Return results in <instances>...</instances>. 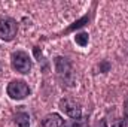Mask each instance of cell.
I'll use <instances>...</instances> for the list:
<instances>
[{"label": "cell", "instance_id": "1", "mask_svg": "<svg viewBox=\"0 0 128 127\" xmlns=\"http://www.w3.org/2000/svg\"><path fill=\"white\" fill-rule=\"evenodd\" d=\"M55 70H57V75L60 78V81L63 82V85H73L74 84V75H73V69H72V64L67 58L64 57H57L55 58Z\"/></svg>", "mask_w": 128, "mask_h": 127}, {"label": "cell", "instance_id": "2", "mask_svg": "<svg viewBox=\"0 0 128 127\" xmlns=\"http://www.w3.org/2000/svg\"><path fill=\"white\" fill-rule=\"evenodd\" d=\"M18 32L16 21L10 17H0V39L2 40H12Z\"/></svg>", "mask_w": 128, "mask_h": 127}, {"label": "cell", "instance_id": "3", "mask_svg": "<svg viewBox=\"0 0 128 127\" xmlns=\"http://www.w3.org/2000/svg\"><path fill=\"white\" fill-rule=\"evenodd\" d=\"M28 94H30V87L24 81L15 79L8 85V96L14 100H22Z\"/></svg>", "mask_w": 128, "mask_h": 127}, {"label": "cell", "instance_id": "4", "mask_svg": "<svg viewBox=\"0 0 128 127\" xmlns=\"http://www.w3.org/2000/svg\"><path fill=\"white\" fill-rule=\"evenodd\" d=\"M10 63H12V67L20 72V73H28L30 69H32V60L30 57L22 52V51H16L12 54V58H10Z\"/></svg>", "mask_w": 128, "mask_h": 127}, {"label": "cell", "instance_id": "5", "mask_svg": "<svg viewBox=\"0 0 128 127\" xmlns=\"http://www.w3.org/2000/svg\"><path fill=\"white\" fill-rule=\"evenodd\" d=\"M60 109L63 111L64 114H67L70 118L73 120H79L80 115H82V109H80V105L73 100V99H68L66 97L63 100H60Z\"/></svg>", "mask_w": 128, "mask_h": 127}, {"label": "cell", "instance_id": "6", "mask_svg": "<svg viewBox=\"0 0 128 127\" xmlns=\"http://www.w3.org/2000/svg\"><path fill=\"white\" fill-rule=\"evenodd\" d=\"M64 121L58 114H49L42 120V126L43 127H63Z\"/></svg>", "mask_w": 128, "mask_h": 127}, {"label": "cell", "instance_id": "7", "mask_svg": "<svg viewBox=\"0 0 128 127\" xmlns=\"http://www.w3.org/2000/svg\"><path fill=\"white\" fill-rule=\"evenodd\" d=\"M14 121L18 127H30V117L26 112H18L14 117Z\"/></svg>", "mask_w": 128, "mask_h": 127}, {"label": "cell", "instance_id": "8", "mask_svg": "<svg viewBox=\"0 0 128 127\" xmlns=\"http://www.w3.org/2000/svg\"><path fill=\"white\" fill-rule=\"evenodd\" d=\"M74 40H76L78 45H80V46H86V45H88V40H90L88 33H79V34H76V36H74Z\"/></svg>", "mask_w": 128, "mask_h": 127}, {"label": "cell", "instance_id": "9", "mask_svg": "<svg viewBox=\"0 0 128 127\" xmlns=\"http://www.w3.org/2000/svg\"><path fill=\"white\" fill-rule=\"evenodd\" d=\"M88 20H90V17H84L82 20H79V21H76V23H74L73 26H70V27L67 29V32H73L74 29H79V27H82V26H84V24H85V23H86Z\"/></svg>", "mask_w": 128, "mask_h": 127}, {"label": "cell", "instance_id": "10", "mask_svg": "<svg viewBox=\"0 0 128 127\" xmlns=\"http://www.w3.org/2000/svg\"><path fill=\"white\" fill-rule=\"evenodd\" d=\"M63 127H82V121L80 120H72L68 123H64Z\"/></svg>", "mask_w": 128, "mask_h": 127}, {"label": "cell", "instance_id": "11", "mask_svg": "<svg viewBox=\"0 0 128 127\" xmlns=\"http://www.w3.org/2000/svg\"><path fill=\"white\" fill-rule=\"evenodd\" d=\"M112 127H128V123H127V120H118Z\"/></svg>", "mask_w": 128, "mask_h": 127}, {"label": "cell", "instance_id": "12", "mask_svg": "<svg viewBox=\"0 0 128 127\" xmlns=\"http://www.w3.org/2000/svg\"><path fill=\"white\" fill-rule=\"evenodd\" d=\"M96 127H107V124H106V121H104V120H100V121H97Z\"/></svg>", "mask_w": 128, "mask_h": 127}, {"label": "cell", "instance_id": "13", "mask_svg": "<svg viewBox=\"0 0 128 127\" xmlns=\"http://www.w3.org/2000/svg\"><path fill=\"white\" fill-rule=\"evenodd\" d=\"M125 106H127V114H128V100H127V105Z\"/></svg>", "mask_w": 128, "mask_h": 127}]
</instances>
